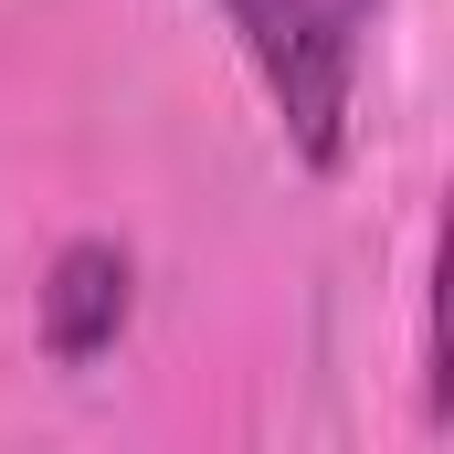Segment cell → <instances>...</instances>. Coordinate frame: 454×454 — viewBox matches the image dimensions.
Listing matches in <instances>:
<instances>
[{
    "label": "cell",
    "instance_id": "6da1fadb",
    "mask_svg": "<svg viewBox=\"0 0 454 454\" xmlns=\"http://www.w3.org/2000/svg\"><path fill=\"white\" fill-rule=\"evenodd\" d=\"M380 0H223V21L243 32L264 96L286 116V137L307 148V169L348 159V85H359V32Z\"/></svg>",
    "mask_w": 454,
    "mask_h": 454
},
{
    "label": "cell",
    "instance_id": "7a4b0ae2",
    "mask_svg": "<svg viewBox=\"0 0 454 454\" xmlns=\"http://www.w3.org/2000/svg\"><path fill=\"white\" fill-rule=\"evenodd\" d=\"M127 328V254L116 243H64L53 275H43V348L64 370H85L96 348H116Z\"/></svg>",
    "mask_w": 454,
    "mask_h": 454
}]
</instances>
